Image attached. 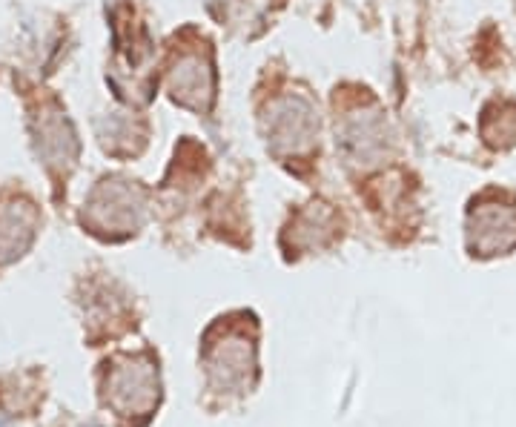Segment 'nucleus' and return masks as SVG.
I'll return each instance as SVG.
<instances>
[{
	"instance_id": "nucleus-1",
	"label": "nucleus",
	"mask_w": 516,
	"mask_h": 427,
	"mask_svg": "<svg viewBox=\"0 0 516 427\" xmlns=\"http://www.w3.org/2000/svg\"><path fill=\"white\" fill-rule=\"evenodd\" d=\"M101 402L132 427H144L161 405V373L152 353H121L104 364Z\"/></svg>"
},
{
	"instance_id": "nucleus-2",
	"label": "nucleus",
	"mask_w": 516,
	"mask_h": 427,
	"mask_svg": "<svg viewBox=\"0 0 516 427\" xmlns=\"http://www.w3.org/2000/svg\"><path fill=\"white\" fill-rule=\"evenodd\" d=\"M204 367L210 387L218 393H247L256 382V339L238 330H221L215 342H204Z\"/></svg>"
},
{
	"instance_id": "nucleus-3",
	"label": "nucleus",
	"mask_w": 516,
	"mask_h": 427,
	"mask_svg": "<svg viewBox=\"0 0 516 427\" xmlns=\"http://www.w3.org/2000/svg\"><path fill=\"white\" fill-rule=\"evenodd\" d=\"M0 427H9V422H6V419H0Z\"/></svg>"
},
{
	"instance_id": "nucleus-4",
	"label": "nucleus",
	"mask_w": 516,
	"mask_h": 427,
	"mask_svg": "<svg viewBox=\"0 0 516 427\" xmlns=\"http://www.w3.org/2000/svg\"><path fill=\"white\" fill-rule=\"evenodd\" d=\"M86 427H98V425H86Z\"/></svg>"
}]
</instances>
